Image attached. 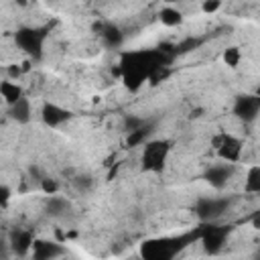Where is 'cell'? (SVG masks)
Wrapping results in <instances>:
<instances>
[{
  "mask_svg": "<svg viewBox=\"0 0 260 260\" xmlns=\"http://www.w3.org/2000/svg\"><path fill=\"white\" fill-rule=\"evenodd\" d=\"M0 93H2V100L6 106H12L22 98V89L16 83V79H4L0 83Z\"/></svg>",
  "mask_w": 260,
  "mask_h": 260,
  "instance_id": "8fae6325",
  "label": "cell"
},
{
  "mask_svg": "<svg viewBox=\"0 0 260 260\" xmlns=\"http://www.w3.org/2000/svg\"><path fill=\"white\" fill-rule=\"evenodd\" d=\"M191 238H165V240H156V242H144L142 244V256H148V258H173L185 244L191 242Z\"/></svg>",
  "mask_w": 260,
  "mask_h": 260,
  "instance_id": "6da1fadb",
  "label": "cell"
},
{
  "mask_svg": "<svg viewBox=\"0 0 260 260\" xmlns=\"http://www.w3.org/2000/svg\"><path fill=\"white\" fill-rule=\"evenodd\" d=\"M41 189H43L45 193H49V195H55V193H57V189H59V185H57L53 179L43 177V179H41Z\"/></svg>",
  "mask_w": 260,
  "mask_h": 260,
  "instance_id": "e0dca14e",
  "label": "cell"
},
{
  "mask_svg": "<svg viewBox=\"0 0 260 260\" xmlns=\"http://www.w3.org/2000/svg\"><path fill=\"white\" fill-rule=\"evenodd\" d=\"M258 95H260V87H258Z\"/></svg>",
  "mask_w": 260,
  "mask_h": 260,
  "instance_id": "d6986e66",
  "label": "cell"
},
{
  "mask_svg": "<svg viewBox=\"0 0 260 260\" xmlns=\"http://www.w3.org/2000/svg\"><path fill=\"white\" fill-rule=\"evenodd\" d=\"M43 41H45V32L37 30V28H20L14 35V43L28 55L39 57L43 51Z\"/></svg>",
  "mask_w": 260,
  "mask_h": 260,
  "instance_id": "277c9868",
  "label": "cell"
},
{
  "mask_svg": "<svg viewBox=\"0 0 260 260\" xmlns=\"http://www.w3.org/2000/svg\"><path fill=\"white\" fill-rule=\"evenodd\" d=\"M244 189H246V193H260V167L258 165L248 169Z\"/></svg>",
  "mask_w": 260,
  "mask_h": 260,
  "instance_id": "5bb4252c",
  "label": "cell"
},
{
  "mask_svg": "<svg viewBox=\"0 0 260 260\" xmlns=\"http://www.w3.org/2000/svg\"><path fill=\"white\" fill-rule=\"evenodd\" d=\"M158 20L165 24V26H179L181 22H183V12L181 10H177L175 6H165V8H160V12H158Z\"/></svg>",
  "mask_w": 260,
  "mask_h": 260,
  "instance_id": "4fadbf2b",
  "label": "cell"
},
{
  "mask_svg": "<svg viewBox=\"0 0 260 260\" xmlns=\"http://www.w3.org/2000/svg\"><path fill=\"white\" fill-rule=\"evenodd\" d=\"M223 61H225L228 67L236 69V67L240 65V61H242V51H240L238 47H228V49L223 51Z\"/></svg>",
  "mask_w": 260,
  "mask_h": 260,
  "instance_id": "2e32d148",
  "label": "cell"
},
{
  "mask_svg": "<svg viewBox=\"0 0 260 260\" xmlns=\"http://www.w3.org/2000/svg\"><path fill=\"white\" fill-rule=\"evenodd\" d=\"M199 238H201V244L207 248V252L215 254L228 238V228L225 225H205L199 232Z\"/></svg>",
  "mask_w": 260,
  "mask_h": 260,
  "instance_id": "8992f818",
  "label": "cell"
},
{
  "mask_svg": "<svg viewBox=\"0 0 260 260\" xmlns=\"http://www.w3.org/2000/svg\"><path fill=\"white\" fill-rule=\"evenodd\" d=\"M169 142L167 140H150L144 144L142 150V169L144 171H160L169 156Z\"/></svg>",
  "mask_w": 260,
  "mask_h": 260,
  "instance_id": "3957f363",
  "label": "cell"
},
{
  "mask_svg": "<svg viewBox=\"0 0 260 260\" xmlns=\"http://www.w3.org/2000/svg\"><path fill=\"white\" fill-rule=\"evenodd\" d=\"M30 254L32 258H57L61 254H65L63 248H59L55 242H35L32 248H30Z\"/></svg>",
  "mask_w": 260,
  "mask_h": 260,
  "instance_id": "30bf717a",
  "label": "cell"
},
{
  "mask_svg": "<svg viewBox=\"0 0 260 260\" xmlns=\"http://www.w3.org/2000/svg\"><path fill=\"white\" fill-rule=\"evenodd\" d=\"M260 112V95H240L234 104V114L244 122H252Z\"/></svg>",
  "mask_w": 260,
  "mask_h": 260,
  "instance_id": "52a82bcc",
  "label": "cell"
},
{
  "mask_svg": "<svg viewBox=\"0 0 260 260\" xmlns=\"http://www.w3.org/2000/svg\"><path fill=\"white\" fill-rule=\"evenodd\" d=\"M41 118H43V122H45L47 126L55 128V126H59V124H63V122L69 120V112L63 110V108L57 106V104H45L43 110H41Z\"/></svg>",
  "mask_w": 260,
  "mask_h": 260,
  "instance_id": "ba28073f",
  "label": "cell"
},
{
  "mask_svg": "<svg viewBox=\"0 0 260 260\" xmlns=\"http://www.w3.org/2000/svg\"><path fill=\"white\" fill-rule=\"evenodd\" d=\"M221 6V0H201V10L203 12H215Z\"/></svg>",
  "mask_w": 260,
  "mask_h": 260,
  "instance_id": "ac0fdd59",
  "label": "cell"
},
{
  "mask_svg": "<svg viewBox=\"0 0 260 260\" xmlns=\"http://www.w3.org/2000/svg\"><path fill=\"white\" fill-rule=\"evenodd\" d=\"M211 146L215 148L217 156L221 160H225V162H238L240 156H242V148H244L242 140L232 136V134H228V132H221V134L213 136L211 138Z\"/></svg>",
  "mask_w": 260,
  "mask_h": 260,
  "instance_id": "7a4b0ae2",
  "label": "cell"
},
{
  "mask_svg": "<svg viewBox=\"0 0 260 260\" xmlns=\"http://www.w3.org/2000/svg\"><path fill=\"white\" fill-rule=\"evenodd\" d=\"M10 108V116L16 120V122H28L30 118H32V106H30V100L28 98H20L16 104H12V106H8Z\"/></svg>",
  "mask_w": 260,
  "mask_h": 260,
  "instance_id": "7c38bea8",
  "label": "cell"
},
{
  "mask_svg": "<svg viewBox=\"0 0 260 260\" xmlns=\"http://www.w3.org/2000/svg\"><path fill=\"white\" fill-rule=\"evenodd\" d=\"M228 205L230 201L223 199V197H203L199 199V203L195 205V213L199 219L203 221H213L217 219L223 211H228Z\"/></svg>",
  "mask_w": 260,
  "mask_h": 260,
  "instance_id": "5b68a950",
  "label": "cell"
},
{
  "mask_svg": "<svg viewBox=\"0 0 260 260\" xmlns=\"http://www.w3.org/2000/svg\"><path fill=\"white\" fill-rule=\"evenodd\" d=\"M232 162H223V165H213L207 173H205V179L211 183V187H215V189H221L228 181H230V177H232V167H230Z\"/></svg>",
  "mask_w": 260,
  "mask_h": 260,
  "instance_id": "9c48e42d",
  "label": "cell"
},
{
  "mask_svg": "<svg viewBox=\"0 0 260 260\" xmlns=\"http://www.w3.org/2000/svg\"><path fill=\"white\" fill-rule=\"evenodd\" d=\"M148 134H150V128L146 126V124H142L140 128H136V130H130L128 132V146H136V144H142L146 138H148Z\"/></svg>",
  "mask_w": 260,
  "mask_h": 260,
  "instance_id": "9a60e30c",
  "label": "cell"
}]
</instances>
